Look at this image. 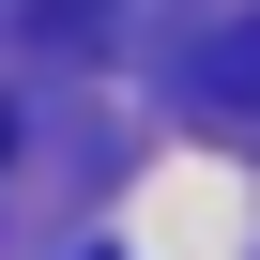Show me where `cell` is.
Here are the masks:
<instances>
[{
  "instance_id": "6da1fadb",
  "label": "cell",
  "mask_w": 260,
  "mask_h": 260,
  "mask_svg": "<svg viewBox=\"0 0 260 260\" xmlns=\"http://www.w3.org/2000/svg\"><path fill=\"white\" fill-rule=\"evenodd\" d=\"M214 61H230V92H260V31H230V46H214Z\"/></svg>"
},
{
  "instance_id": "7a4b0ae2",
  "label": "cell",
  "mask_w": 260,
  "mask_h": 260,
  "mask_svg": "<svg viewBox=\"0 0 260 260\" xmlns=\"http://www.w3.org/2000/svg\"><path fill=\"white\" fill-rule=\"evenodd\" d=\"M0 153H16V92H0Z\"/></svg>"
}]
</instances>
